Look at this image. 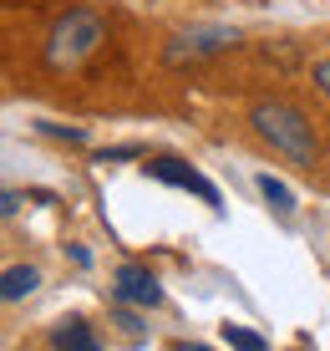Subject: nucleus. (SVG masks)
Masks as SVG:
<instances>
[{
    "label": "nucleus",
    "mask_w": 330,
    "mask_h": 351,
    "mask_svg": "<svg viewBox=\"0 0 330 351\" xmlns=\"http://www.w3.org/2000/svg\"><path fill=\"white\" fill-rule=\"evenodd\" d=\"M249 123H254V132L270 143L279 158H290V163H300V168H310L315 153H320L310 117H305L300 107H290V102H259L249 112Z\"/></svg>",
    "instance_id": "obj_1"
},
{
    "label": "nucleus",
    "mask_w": 330,
    "mask_h": 351,
    "mask_svg": "<svg viewBox=\"0 0 330 351\" xmlns=\"http://www.w3.org/2000/svg\"><path fill=\"white\" fill-rule=\"evenodd\" d=\"M107 41V21L97 16V10H66V16L56 21L51 31H46V66L56 71H71L81 66L87 56H97V46Z\"/></svg>",
    "instance_id": "obj_2"
},
{
    "label": "nucleus",
    "mask_w": 330,
    "mask_h": 351,
    "mask_svg": "<svg viewBox=\"0 0 330 351\" xmlns=\"http://www.w3.org/2000/svg\"><path fill=\"white\" fill-rule=\"evenodd\" d=\"M239 41V31L234 26H188V31H178L173 41H168V62L173 66H193V62H203V56H218V51H229V46Z\"/></svg>",
    "instance_id": "obj_3"
},
{
    "label": "nucleus",
    "mask_w": 330,
    "mask_h": 351,
    "mask_svg": "<svg viewBox=\"0 0 330 351\" xmlns=\"http://www.w3.org/2000/svg\"><path fill=\"white\" fill-rule=\"evenodd\" d=\"M148 173L157 178V184H173V189H188V193H199L203 204H209L214 214H224V193H218L209 178L199 173L193 163H183V158H153L148 163Z\"/></svg>",
    "instance_id": "obj_4"
},
{
    "label": "nucleus",
    "mask_w": 330,
    "mask_h": 351,
    "mask_svg": "<svg viewBox=\"0 0 330 351\" xmlns=\"http://www.w3.org/2000/svg\"><path fill=\"white\" fill-rule=\"evenodd\" d=\"M112 300H117V306H142V311H153V306H163V285H157L153 270H142V265H117V275H112Z\"/></svg>",
    "instance_id": "obj_5"
},
{
    "label": "nucleus",
    "mask_w": 330,
    "mask_h": 351,
    "mask_svg": "<svg viewBox=\"0 0 330 351\" xmlns=\"http://www.w3.org/2000/svg\"><path fill=\"white\" fill-rule=\"evenodd\" d=\"M51 346H56V351H107V346L92 336V326H87V321H77V316L61 321L56 331H51Z\"/></svg>",
    "instance_id": "obj_6"
},
{
    "label": "nucleus",
    "mask_w": 330,
    "mask_h": 351,
    "mask_svg": "<svg viewBox=\"0 0 330 351\" xmlns=\"http://www.w3.org/2000/svg\"><path fill=\"white\" fill-rule=\"evenodd\" d=\"M36 285H41V270L36 265H10L5 275H0V300H26V295H36Z\"/></svg>",
    "instance_id": "obj_7"
},
{
    "label": "nucleus",
    "mask_w": 330,
    "mask_h": 351,
    "mask_svg": "<svg viewBox=\"0 0 330 351\" xmlns=\"http://www.w3.org/2000/svg\"><path fill=\"white\" fill-rule=\"evenodd\" d=\"M254 189L264 193V204L279 214V219H295V189L285 184V178H275V173H259L254 178Z\"/></svg>",
    "instance_id": "obj_8"
},
{
    "label": "nucleus",
    "mask_w": 330,
    "mask_h": 351,
    "mask_svg": "<svg viewBox=\"0 0 330 351\" xmlns=\"http://www.w3.org/2000/svg\"><path fill=\"white\" fill-rule=\"evenodd\" d=\"M224 341L234 346V351H270V341H264L259 331H249V326H234V321L224 326Z\"/></svg>",
    "instance_id": "obj_9"
},
{
    "label": "nucleus",
    "mask_w": 330,
    "mask_h": 351,
    "mask_svg": "<svg viewBox=\"0 0 330 351\" xmlns=\"http://www.w3.org/2000/svg\"><path fill=\"white\" fill-rule=\"evenodd\" d=\"M46 138H66V143H87V128H61V123H36Z\"/></svg>",
    "instance_id": "obj_10"
},
{
    "label": "nucleus",
    "mask_w": 330,
    "mask_h": 351,
    "mask_svg": "<svg viewBox=\"0 0 330 351\" xmlns=\"http://www.w3.org/2000/svg\"><path fill=\"white\" fill-rule=\"evenodd\" d=\"M112 321H117V326H122V331H127V336H132V341H138V336H142V316H132V311H127V306H117V311H112Z\"/></svg>",
    "instance_id": "obj_11"
},
{
    "label": "nucleus",
    "mask_w": 330,
    "mask_h": 351,
    "mask_svg": "<svg viewBox=\"0 0 330 351\" xmlns=\"http://www.w3.org/2000/svg\"><path fill=\"white\" fill-rule=\"evenodd\" d=\"M21 204H26V193H21V189H5V199H0V214H5V219H16Z\"/></svg>",
    "instance_id": "obj_12"
},
{
    "label": "nucleus",
    "mask_w": 330,
    "mask_h": 351,
    "mask_svg": "<svg viewBox=\"0 0 330 351\" xmlns=\"http://www.w3.org/2000/svg\"><path fill=\"white\" fill-rule=\"evenodd\" d=\"M315 87H320V92L330 97V51L320 56V62H315Z\"/></svg>",
    "instance_id": "obj_13"
},
{
    "label": "nucleus",
    "mask_w": 330,
    "mask_h": 351,
    "mask_svg": "<svg viewBox=\"0 0 330 351\" xmlns=\"http://www.w3.org/2000/svg\"><path fill=\"white\" fill-rule=\"evenodd\" d=\"M138 153H142L138 143H122V148H107V153H102V163H117V158H138Z\"/></svg>",
    "instance_id": "obj_14"
},
{
    "label": "nucleus",
    "mask_w": 330,
    "mask_h": 351,
    "mask_svg": "<svg viewBox=\"0 0 330 351\" xmlns=\"http://www.w3.org/2000/svg\"><path fill=\"white\" fill-rule=\"evenodd\" d=\"M188 351H209V346H188Z\"/></svg>",
    "instance_id": "obj_15"
}]
</instances>
